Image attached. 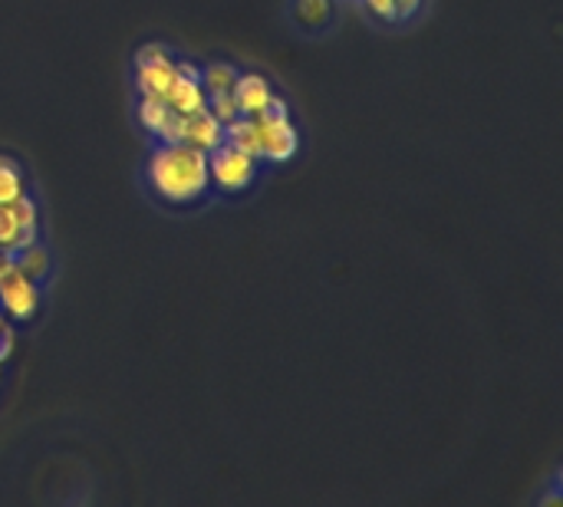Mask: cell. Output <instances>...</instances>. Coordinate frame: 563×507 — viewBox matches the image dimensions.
Segmentation results:
<instances>
[{
	"label": "cell",
	"instance_id": "obj_1",
	"mask_svg": "<svg viewBox=\"0 0 563 507\" xmlns=\"http://www.w3.org/2000/svg\"><path fill=\"white\" fill-rule=\"evenodd\" d=\"M145 188L165 208H195L211 195L208 152L185 142H155L145 162Z\"/></svg>",
	"mask_w": 563,
	"mask_h": 507
},
{
	"label": "cell",
	"instance_id": "obj_2",
	"mask_svg": "<svg viewBox=\"0 0 563 507\" xmlns=\"http://www.w3.org/2000/svg\"><path fill=\"white\" fill-rule=\"evenodd\" d=\"M261 158H254L251 152L231 145V142H221L218 148L208 152V175H211V188L224 198H238V195H247L257 178H261Z\"/></svg>",
	"mask_w": 563,
	"mask_h": 507
},
{
	"label": "cell",
	"instance_id": "obj_3",
	"mask_svg": "<svg viewBox=\"0 0 563 507\" xmlns=\"http://www.w3.org/2000/svg\"><path fill=\"white\" fill-rule=\"evenodd\" d=\"M284 20L303 40H327L336 33L343 20V3L340 0H287Z\"/></svg>",
	"mask_w": 563,
	"mask_h": 507
},
{
	"label": "cell",
	"instance_id": "obj_4",
	"mask_svg": "<svg viewBox=\"0 0 563 507\" xmlns=\"http://www.w3.org/2000/svg\"><path fill=\"white\" fill-rule=\"evenodd\" d=\"M40 241V205L30 191L16 201L0 205V251L20 254L23 247Z\"/></svg>",
	"mask_w": 563,
	"mask_h": 507
},
{
	"label": "cell",
	"instance_id": "obj_5",
	"mask_svg": "<svg viewBox=\"0 0 563 507\" xmlns=\"http://www.w3.org/2000/svg\"><path fill=\"white\" fill-rule=\"evenodd\" d=\"M43 304V284H36L23 267H13L0 277V313L13 323H30L40 313Z\"/></svg>",
	"mask_w": 563,
	"mask_h": 507
},
{
	"label": "cell",
	"instance_id": "obj_6",
	"mask_svg": "<svg viewBox=\"0 0 563 507\" xmlns=\"http://www.w3.org/2000/svg\"><path fill=\"white\" fill-rule=\"evenodd\" d=\"M257 125V158L267 165H284L300 152V129L290 115H251Z\"/></svg>",
	"mask_w": 563,
	"mask_h": 507
},
{
	"label": "cell",
	"instance_id": "obj_7",
	"mask_svg": "<svg viewBox=\"0 0 563 507\" xmlns=\"http://www.w3.org/2000/svg\"><path fill=\"white\" fill-rule=\"evenodd\" d=\"M353 7L376 30H409L432 13V0H356Z\"/></svg>",
	"mask_w": 563,
	"mask_h": 507
},
{
	"label": "cell",
	"instance_id": "obj_8",
	"mask_svg": "<svg viewBox=\"0 0 563 507\" xmlns=\"http://www.w3.org/2000/svg\"><path fill=\"white\" fill-rule=\"evenodd\" d=\"M165 102L178 112V115H188V112H198L205 109L208 96L201 89V66L195 59H181L175 63V82L165 96Z\"/></svg>",
	"mask_w": 563,
	"mask_h": 507
},
{
	"label": "cell",
	"instance_id": "obj_9",
	"mask_svg": "<svg viewBox=\"0 0 563 507\" xmlns=\"http://www.w3.org/2000/svg\"><path fill=\"white\" fill-rule=\"evenodd\" d=\"M135 119H139V125H142L155 142H178L181 115H178L165 99L139 96V99H135Z\"/></svg>",
	"mask_w": 563,
	"mask_h": 507
},
{
	"label": "cell",
	"instance_id": "obj_10",
	"mask_svg": "<svg viewBox=\"0 0 563 507\" xmlns=\"http://www.w3.org/2000/svg\"><path fill=\"white\" fill-rule=\"evenodd\" d=\"M274 82L257 73V69H241L234 86H231V96H234V106L241 115H261L267 109V102L274 99Z\"/></svg>",
	"mask_w": 563,
	"mask_h": 507
},
{
	"label": "cell",
	"instance_id": "obj_11",
	"mask_svg": "<svg viewBox=\"0 0 563 507\" xmlns=\"http://www.w3.org/2000/svg\"><path fill=\"white\" fill-rule=\"evenodd\" d=\"M175 63L178 56L168 59H135L132 63V82L139 96H152V99H165L172 82H175Z\"/></svg>",
	"mask_w": 563,
	"mask_h": 507
},
{
	"label": "cell",
	"instance_id": "obj_12",
	"mask_svg": "<svg viewBox=\"0 0 563 507\" xmlns=\"http://www.w3.org/2000/svg\"><path fill=\"white\" fill-rule=\"evenodd\" d=\"M178 142H185L191 148H201V152H211V148H218L224 142V125L208 109L188 112V115H181Z\"/></svg>",
	"mask_w": 563,
	"mask_h": 507
},
{
	"label": "cell",
	"instance_id": "obj_13",
	"mask_svg": "<svg viewBox=\"0 0 563 507\" xmlns=\"http://www.w3.org/2000/svg\"><path fill=\"white\" fill-rule=\"evenodd\" d=\"M238 73H241V69H238L234 63H221V59L201 63V89H205V96L231 92V86H234Z\"/></svg>",
	"mask_w": 563,
	"mask_h": 507
},
{
	"label": "cell",
	"instance_id": "obj_14",
	"mask_svg": "<svg viewBox=\"0 0 563 507\" xmlns=\"http://www.w3.org/2000/svg\"><path fill=\"white\" fill-rule=\"evenodd\" d=\"M16 257V267H23L36 284H43L46 287V280L53 277V257H49V251H46V244L43 241H36V244H30V247H23L20 254H13Z\"/></svg>",
	"mask_w": 563,
	"mask_h": 507
},
{
	"label": "cell",
	"instance_id": "obj_15",
	"mask_svg": "<svg viewBox=\"0 0 563 507\" xmlns=\"http://www.w3.org/2000/svg\"><path fill=\"white\" fill-rule=\"evenodd\" d=\"M23 191H30L23 165L16 158H10V155H0V205L16 201Z\"/></svg>",
	"mask_w": 563,
	"mask_h": 507
},
{
	"label": "cell",
	"instance_id": "obj_16",
	"mask_svg": "<svg viewBox=\"0 0 563 507\" xmlns=\"http://www.w3.org/2000/svg\"><path fill=\"white\" fill-rule=\"evenodd\" d=\"M205 109L221 122V125H228V122H234L241 112H238V106H234V96L231 92H221V96H208V102H205Z\"/></svg>",
	"mask_w": 563,
	"mask_h": 507
},
{
	"label": "cell",
	"instance_id": "obj_17",
	"mask_svg": "<svg viewBox=\"0 0 563 507\" xmlns=\"http://www.w3.org/2000/svg\"><path fill=\"white\" fill-rule=\"evenodd\" d=\"M3 323H7V317H3V313H0V327H3Z\"/></svg>",
	"mask_w": 563,
	"mask_h": 507
},
{
	"label": "cell",
	"instance_id": "obj_18",
	"mask_svg": "<svg viewBox=\"0 0 563 507\" xmlns=\"http://www.w3.org/2000/svg\"><path fill=\"white\" fill-rule=\"evenodd\" d=\"M340 3H356V0H340Z\"/></svg>",
	"mask_w": 563,
	"mask_h": 507
}]
</instances>
